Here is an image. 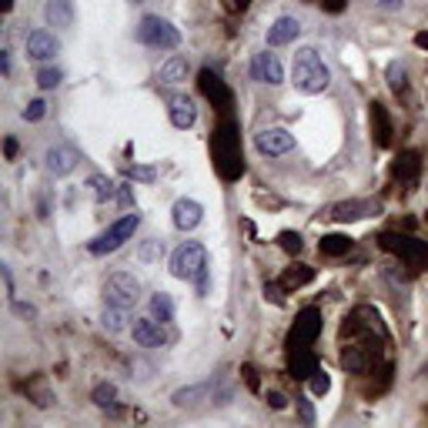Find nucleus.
Here are the masks:
<instances>
[{"label": "nucleus", "instance_id": "obj_1", "mask_svg": "<svg viewBox=\"0 0 428 428\" xmlns=\"http://www.w3.org/2000/svg\"><path fill=\"white\" fill-rule=\"evenodd\" d=\"M211 157H214V168L224 181H238L244 174V154H241V134L238 124L231 118H224L218 127H214V137H211Z\"/></svg>", "mask_w": 428, "mask_h": 428}, {"label": "nucleus", "instance_id": "obj_2", "mask_svg": "<svg viewBox=\"0 0 428 428\" xmlns=\"http://www.w3.org/2000/svg\"><path fill=\"white\" fill-rule=\"evenodd\" d=\"M292 81L301 94H322V90H328V84H331V70H328V64L318 57V51L301 47V51L294 54Z\"/></svg>", "mask_w": 428, "mask_h": 428}, {"label": "nucleus", "instance_id": "obj_3", "mask_svg": "<svg viewBox=\"0 0 428 428\" xmlns=\"http://www.w3.org/2000/svg\"><path fill=\"white\" fill-rule=\"evenodd\" d=\"M171 274L181 281H198V288L207 292V251L198 241H184L171 255Z\"/></svg>", "mask_w": 428, "mask_h": 428}, {"label": "nucleus", "instance_id": "obj_4", "mask_svg": "<svg viewBox=\"0 0 428 428\" xmlns=\"http://www.w3.org/2000/svg\"><path fill=\"white\" fill-rule=\"evenodd\" d=\"M134 37L141 40V44H144V47H154V51H174V47L181 44V31L174 27L171 20L157 17V14H148V17H141Z\"/></svg>", "mask_w": 428, "mask_h": 428}, {"label": "nucleus", "instance_id": "obj_5", "mask_svg": "<svg viewBox=\"0 0 428 428\" xmlns=\"http://www.w3.org/2000/svg\"><path fill=\"white\" fill-rule=\"evenodd\" d=\"M378 244L388 251V255L402 257L409 268H422L428 261V241H418L411 238V235H398V231H385L381 238H378Z\"/></svg>", "mask_w": 428, "mask_h": 428}, {"label": "nucleus", "instance_id": "obj_6", "mask_svg": "<svg viewBox=\"0 0 428 428\" xmlns=\"http://www.w3.org/2000/svg\"><path fill=\"white\" fill-rule=\"evenodd\" d=\"M141 228V214L137 211H131V214H124V218H118V221L111 224L104 235H97V238L90 241L87 248H90V255H111V251H118L124 241L134 238V231Z\"/></svg>", "mask_w": 428, "mask_h": 428}, {"label": "nucleus", "instance_id": "obj_7", "mask_svg": "<svg viewBox=\"0 0 428 428\" xmlns=\"http://www.w3.org/2000/svg\"><path fill=\"white\" fill-rule=\"evenodd\" d=\"M141 298V281L131 271H114L104 281V301L118 308H134Z\"/></svg>", "mask_w": 428, "mask_h": 428}, {"label": "nucleus", "instance_id": "obj_8", "mask_svg": "<svg viewBox=\"0 0 428 428\" xmlns=\"http://www.w3.org/2000/svg\"><path fill=\"white\" fill-rule=\"evenodd\" d=\"M318 335H322V311H318V308H305V311H298L292 331H288V342H285V348H288V351H294V348H311Z\"/></svg>", "mask_w": 428, "mask_h": 428}, {"label": "nucleus", "instance_id": "obj_9", "mask_svg": "<svg viewBox=\"0 0 428 428\" xmlns=\"http://www.w3.org/2000/svg\"><path fill=\"white\" fill-rule=\"evenodd\" d=\"M368 214H378V201H342V205H331L325 207L328 221H361Z\"/></svg>", "mask_w": 428, "mask_h": 428}, {"label": "nucleus", "instance_id": "obj_10", "mask_svg": "<svg viewBox=\"0 0 428 428\" xmlns=\"http://www.w3.org/2000/svg\"><path fill=\"white\" fill-rule=\"evenodd\" d=\"M251 77L261 81V84H281L285 81V68H281L278 54H268V51L255 54L251 57Z\"/></svg>", "mask_w": 428, "mask_h": 428}, {"label": "nucleus", "instance_id": "obj_11", "mask_svg": "<svg viewBox=\"0 0 428 428\" xmlns=\"http://www.w3.org/2000/svg\"><path fill=\"white\" fill-rule=\"evenodd\" d=\"M257 151L268 157H278V154H288V151H294V137L285 131V127H271V131H261V134L255 137Z\"/></svg>", "mask_w": 428, "mask_h": 428}, {"label": "nucleus", "instance_id": "obj_12", "mask_svg": "<svg viewBox=\"0 0 428 428\" xmlns=\"http://www.w3.org/2000/svg\"><path fill=\"white\" fill-rule=\"evenodd\" d=\"M201 218H205V207L198 205L194 198H177L171 207V221L177 231H194L198 224H201Z\"/></svg>", "mask_w": 428, "mask_h": 428}, {"label": "nucleus", "instance_id": "obj_13", "mask_svg": "<svg viewBox=\"0 0 428 428\" xmlns=\"http://www.w3.org/2000/svg\"><path fill=\"white\" fill-rule=\"evenodd\" d=\"M131 335H134V342L141 348H161V344L168 342V335H164V325L157 322V318H134V325H131Z\"/></svg>", "mask_w": 428, "mask_h": 428}, {"label": "nucleus", "instance_id": "obj_14", "mask_svg": "<svg viewBox=\"0 0 428 428\" xmlns=\"http://www.w3.org/2000/svg\"><path fill=\"white\" fill-rule=\"evenodd\" d=\"M198 84H201V94H205L214 107H221V111L231 107V90H228V84H224L214 70H201V74H198Z\"/></svg>", "mask_w": 428, "mask_h": 428}, {"label": "nucleus", "instance_id": "obj_15", "mask_svg": "<svg viewBox=\"0 0 428 428\" xmlns=\"http://www.w3.org/2000/svg\"><path fill=\"white\" fill-rule=\"evenodd\" d=\"M44 161H47V171H51L54 177H68V174L77 168V151L68 148V144H54L51 151L44 154Z\"/></svg>", "mask_w": 428, "mask_h": 428}, {"label": "nucleus", "instance_id": "obj_16", "mask_svg": "<svg viewBox=\"0 0 428 428\" xmlns=\"http://www.w3.org/2000/svg\"><path fill=\"white\" fill-rule=\"evenodd\" d=\"M301 37V20L298 17H278L268 27V47H285V44H294Z\"/></svg>", "mask_w": 428, "mask_h": 428}, {"label": "nucleus", "instance_id": "obj_17", "mask_svg": "<svg viewBox=\"0 0 428 428\" xmlns=\"http://www.w3.org/2000/svg\"><path fill=\"white\" fill-rule=\"evenodd\" d=\"M57 51H61V40H57L51 31H31V34H27V57H34V61H51Z\"/></svg>", "mask_w": 428, "mask_h": 428}, {"label": "nucleus", "instance_id": "obj_18", "mask_svg": "<svg viewBox=\"0 0 428 428\" xmlns=\"http://www.w3.org/2000/svg\"><path fill=\"white\" fill-rule=\"evenodd\" d=\"M168 114H171V124L177 131H188V127H194V120H198V107H194V101H191L188 94H177V97H171Z\"/></svg>", "mask_w": 428, "mask_h": 428}, {"label": "nucleus", "instance_id": "obj_19", "mask_svg": "<svg viewBox=\"0 0 428 428\" xmlns=\"http://www.w3.org/2000/svg\"><path fill=\"white\" fill-rule=\"evenodd\" d=\"M418 174H422V157L415 154V151H405V154L395 157V164H392L395 181H402V184H415V181H418Z\"/></svg>", "mask_w": 428, "mask_h": 428}, {"label": "nucleus", "instance_id": "obj_20", "mask_svg": "<svg viewBox=\"0 0 428 428\" xmlns=\"http://www.w3.org/2000/svg\"><path fill=\"white\" fill-rule=\"evenodd\" d=\"M288 372H292V378H311L315 372H318V358H315V351L311 348H294V351H288Z\"/></svg>", "mask_w": 428, "mask_h": 428}, {"label": "nucleus", "instance_id": "obj_21", "mask_svg": "<svg viewBox=\"0 0 428 428\" xmlns=\"http://www.w3.org/2000/svg\"><path fill=\"white\" fill-rule=\"evenodd\" d=\"M157 81L161 84H181V81H188V57L184 54H171L161 70H157Z\"/></svg>", "mask_w": 428, "mask_h": 428}, {"label": "nucleus", "instance_id": "obj_22", "mask_svg": "<svg viewBox=\"0 0 428 428\" xmlns=\"http://www.w3.org/2000/svg\"><path fill=\"white\" fill-rule=\"evenodd\" d=\"M372 141L378 148H388L392 144V118L381 104H372Z\"/></svg>", "mask_w": 428, "mask_h": 428}, {"label": "nucleus", "instance_id": "obj_23", "mask_svg": "<svg viewBox=\"0 0 428 428\" xmlns=\"http://www.w3.org/2000/svg\"><path fill=\"white\" fill-rule=\"evenodd\" d=\"M44 20L51 27H70L74 24V3L70 0H47L44 3Z\"/></svg>", "mask_w": 428, "mask_h": 428}, {"label": "nucleus", "instance_id": "obj_24", "mask_svg": "<svg viewBox=\"0 0 428 428\" xmlns=\"http://www.w3.org/2000/svg\"><path fill=\"white\" fill-rule=\"evenodd\" d=\"M315 281V268H308V264H292V268H285V274H281V288L285 292H298V288H305V285H311Z\"/></svg>", "mask_w": 428, "mask_h": 428}, {"label": "nucleus", "instance_id": "obj_25", "mask_svg": "<svg viewBox=\"0 0 428 428\" xmlns=\"http://www.w3.org/2000/svg\"><path fill=\"white\" fill-rule=\"evenodd\" d=\"M151 318H157L161 325H171V322H174V301H171V294H164V292L151 294Z\"/></svg>", "mask_w": 428, "mask_h": 428}, {"label": "nucleus", "instance_id": "obj_26", "mask_svg": "<svg viewBox=\"0 0 428 428\" xmlns=\"http://www.w3.org/2000/svg\"><path fill=\"white\" fill-rule=\"evenodd\" d=\"M90 398H94V405H97V409H104V411H118V388H114L111 381H101V385H94Z\"/></svg>", "mask_w": 428, "mask_h": 428}, {"label": "nucleus", "instance_id": "obj_27", "mask_svg": "<svg viewBox=\"0 0 428 428\" xmlns=\"http://www.w3.org/2000/svg\"><path fill=\"white\" fill-rule=\"evenodd\" d=\"M318 248H322V255H328V257H342L351 251V238H348V235H325Z\"/></svg>", "mask_w": 428, "mask_h": 428}, {"label": "nucleus", "instance_id": "obj_28", "mask_svg": "<svg viewBox=\"0 0 428 428\" xmlns=\"http://www.w3.org/2000/svg\"><path fill=\"white\" fill-rule=\"evenodd\" d=\"M104 328L107 331H124L127 328V308H118V305H107L104 308Z\"/></svg>", "mask_w": 428, "mask_h": 428}, {"label": "nucleus", "instance_id": "obj_29", "mask_svg": "<svg viewBox=\"0 0 428 428\" xmlns=\"http://www.w3.org/2000/svg\"><path fill=\"white\" fill-rule=\"evenodd\" d=\"M90 188H94V198H97V201L118 198V184H114L111 177H104V174H94V177H90Z\"/></svg>", "mask_w": 428, "mask_h": 428}, {"label": "nucleus", "instance_id": "obj_30", "mask_svg": "<svg viewBox=\"0 0 428 428\" xmlns=\"http://www.w3.org/2000/svg\"><path fill=\"white\" fill-rule=\"evenodd\" d=\"M211 392V385H191V388H181V392H174V405H194L198 398H205Z\"/></svg>", "mask_w": 428, "mask_h": 428}, {"label": "nucleus", "instance_id": "obj_31", "mask_svg": "<svg viewBox=\"0 0 428 428\" xmlns=\"http://www.w3.org/2000/svg\"><path fill=\"white\" fill-rule=\"evenodd\" d=\"M61 81H64V70H61V68H40V70H37V84L44 87V90L57 87Z\"/></svg>", "mask_w": 428, "mask_h": 428}, {"label": "nucleus", "instance_id": "obj_32", "mask_svg": "<svg viewBox=\"0 0 428 428\" xmlns=\"http://www.w3.org/2000/svg\"><path fill=\"white\" fill-rule=\"evenodd\" d=\"M161 255H164V241H144V244H141V251H137L141 261H157Z\"/></svg>", "mask_w": 428, "mask_h": 428}, {"label": "nucleus", "instance_id": "obj_33", "mask_svg": "<svg viewBox=\"0 0 428 428\" xmlns=\"http://www.w3.org/2000/svg\"><path fill=\"white\" fill-rule=\"evenodd\" d=\"M44 114H47V104L40 101V97L24 107V120H31V124H34V120H44Z\"/></svg>", "mask_w": 428, "mask_h": 428}, {"label": "nucleus", "instance_id": "obj_34", "mask_svg": "<svg viewBox=\"0 0 428 428\" xmlns=\"http://www.w3.org/2000/svg\"><path fill=\"white\" fill-rule=\"evenodd\" d=\"M328 388H331V378L318 368V372L311 375V395H318V398H322V395H328Z\"/></svg>", "mask_w": 428, "mask_h": 428}, {"label": "nucleus", "instance_id": "obj_35", "mask_svg": "<svg viewBox=\"0 0 428 428\" xmlns=\"http://www.w3.org/2000/svg\"><path fill=\"white\" fill-rule=\"evenodd\" d=\"M388 84H392L395 94L405 90V68H402V64H392V68H388Z\"/></svg>", "mask_w": 428, "mask_h": 428}, {"label": "nucleus", "instance_id": "obj_36", "mask_svg": "<svg viewBox=\"0 0 428 428\" xmlns=\"http://www.w3.org/2000/svg\"><path fill=\"white\" fill-rule=\"evenodd\" d=\"M281 248L288 251V255H298L301 251V235H294V231H281Z\"/></svg>", "mask_w": 428, "mask_h": 428}, {"label": "nucleus", "instance_id": "obj_37", "mask_svg": "<svg viewBox=\"0 0 428 428\" xmlns=\"http://www.w3.org/2000/svg\"><path fill=\"white\" fill-rule=\"evenodd\" d=\"M322 3V10H328V14H342L344 7H348V0H318Z\"/></svg>", "mask_w": 428, "mask_h": 428}, {"label": "nucleus", "instance_id": "obj_38", "mask_svg": "<svg viewBox=\"0 0 428 428\" xmlns=\"http://www.w3.org/2000/svg\"><path fill=\"white\" fill-rule=\"evenodd\" d=\"M131 177H137V181H154V168H131Z\"/></svg>", "mask_w": 428, "mask_h": 428}, {"label": "nucleus", "instance_id": "obj_39", "mask_svg": "<svg viewBox=\"0 0 428 428\" xmlns=\"http://www.w3.org/2000/svg\"><path fill=\"white\" fill-rule=\"evenodd\" d=\"M241 372H244V381H248V388H251V392H257V372H255V368H251V365H244Z\"/></svg>", "mask_w": 428, "mask_h": 428}, {"label": "nucleus", "instance_id": "obj_40", "mask_svg": "<svg viewBox=\"0 0 428 428\" xmlns=\"http://www.w3.org/2000/svg\"><path fill=\"white\" fill-rule=\"evenodd\" d=\"M118 201H120V205H131V201H134V194H131V188H127V184H118Z\"/></svg>", "mask_w": 428, "mask_h": 428}, {"label": "nucleus", "instance_id": "obj_41", "mask_svg": "<svg viewBox=\"0 0 428 428\" xmlns=\"http://www.w3.org/2000/svg\"><path fill=\"white\" fill-rule=\"evenodd\" d=\"M0 274H3V285H7V294H14V278H10V268L0 264Z\"/></svg>", "mask_w": 428, "mask_h": 428}, {"label": "nucleus", "instance_id": "obj_42", "mask_svg": "<svg viewBox=\"0 0 428 428\" xmlns=\"http://www.w3.org/2000/svg\"><path fill=\"white\" fill-rule=\"evenodd\" d=\"M268 402H271V409H285V405H288L285 395H278V392H268Z\"/></svg>", "mask_w": 428, "mask_h": 428}, {"label": "nucleus", "instance_id": "obj_43", "mask_svg": "<svg viewBox=\"0 0 428 428\" xmlns=\"http://www.w3.org/2000/svg\"><path fill=\"white\" fill-rule=\"evenodd\" d=\"M378 7L381 10H398V7H405V0H378Z\"/></svg>", "mask_w": 428, "mask_h": 428}, {"label": "nucleus", "instance_id": "obj_44", "mask_svg": "<svg viewBox=\"0 0 428 428\" xmlns=\"http://www.w3.org/2000/svg\"><path fill=\"white\" fill-rule=\"evenodd\" d=\"M3 151H7V157H10V161H14V157H17V141H14V137H7Z\"/></svg>", "mask_w": 428, "mask_h": 428}, {"label": "nucleus", "instance_id": "obj_45", "mask_svg": "<svg viewBox=\"0 0 428 428\" xmlns=\"http://www.w3.org/2000/svg\"><path fill=\"white\" fill-rule=\"evenodd\" d=\"M0 70L10 74V51H0Z\"/></svg>", "mask_w": 428, "mask_h": 428}, {"label": "nucleus", "instance_id": "obj_46", "mask_svg": "<svg viewBox=\"0 0 428 428\" xmlns=\"http://www.w3.org/2000/svg\"><path fill=\"white\" fill-rule=\"evenodd\" d=\"M281 288H278V285H264V294H268V298H271V301H281Z\"/></svg>", "mask_w": 428, "mask_h": 428}, {"label": "nucleus", "instance_id": "obj_47", "mask_svg": "<svg viewBox=\"0 0 428 428\" xmlns=\"http://www.w3.org/2000/svg\"><path fill=\"white\" fill-rule=\"evenodd\" d=\"M14 308H17V315H27V318L34 315V308H31V305H14Z\"/></svg>", "mask_w": 428, "mask_h": 428}, {"label": "nucleus", "instance_id": "obj_48", "mask_svg": "<svg viewBox=\"0 0 428 428\" xmlns=\"http://www.w3.org/2000/svg\"><path fill=\"white\" fill-rule=\"evenodd\" d=\"M415 44H418V47H428V34H418L415 37Z\"/></svg>", "mask_w": 428, "mask_h": 428}, {"label": "nucleus", "instance_id": "obj_49", "mask_svg": "<svg viewBox=\"0 0 428 428\" xmlns=\"http://www.w3.org/2000/svg\"><path fill=\"white\" fill-rule=\"evenodd\" d=\"M235 7H238V10H248V7H251V0H235Z\"/></svg>", "mask_w": 428, "mask_h": 428}, {"label": "nucleus", "instance_id": "obj_50", "mask_svg": "<svg viewBox=\"0 0 428 428\" xmlns=\"http://www.w3.org/2000/svg\"><path fill=\"white\" fill-rule=\"evenodd\" d=\"M131 3H144V0H131Z\"/></svg>", "mask_w": 428, "mask_h": 428}]
</instances>
